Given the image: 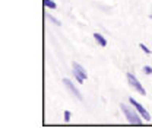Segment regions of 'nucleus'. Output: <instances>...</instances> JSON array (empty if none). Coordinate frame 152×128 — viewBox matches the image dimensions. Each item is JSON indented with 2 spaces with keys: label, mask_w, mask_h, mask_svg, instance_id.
Listing matches in <instances>:
<instances>
[{
  "label": "nucleus",
  "mask_w": 152,
  "mask_h": 128,
  "mask_svg": "<svg viewBox=\"0 0 152 128\" xmlns=\"http://www.w3.org/2000/svg\"><path fill=\"white\" fill-rule=\"evenodd\" d=\"M149 18H151V19H152V13H151V15H149Z\"/></svg>",
  "instance_id": "nucleus-12"
},
{
  "label": "nucleus",
  "mask_w": 152,
  "mask_h": 128,
  "mask_svg": "<svg viewBox=\"0 0 152 128\" xmlns=\"http://www.w3.org/2000/svg\"><path fill=\"white\" fill-rule=\"evenodd\" d=\"M120 109L123 112V115L127 118V121L133 124V125H142L143 122V118L140 116V114L133 108L132 105H126V103H120Z\"/></svg>",
  "instance_id": "nucleus-1"
},
{
  "label": "nucleus",
  "mask_w": 152,
  "mask_h": 128,
  "mask_svg": "<svg viewBox=\"0 0 152 128\" xmlns=\"http://www.w3.org/2000/svg\"><path fill=\"white\" fill-rule=\"evenodd\" d=\"M42 3H44L45 7H48V9H51V10H54L57 7L56 1H53V0H42Z\"/></svg>",
  "instance_id": "nucleus-7"
},
{
  "label": "nucleus",
  "mask_w": 152,
  "mask_h": 128,
  "mask_svg": "<svg viewBox=\"0 0 152 128\" xmlns=\"http://www.w3.org/2000/svg\"><path fill=\"white\" fill-rule=\"evenodd\" d=\"M127 82H129V85H130V86H132L133 89L137 92L139 95H142V96H145V95H146L145 88L142 86V83L137 80V77H136L133 73H127Z\"/></svg>",
  "instance_id": "nucleus-3"
},
{
  "label": "nucleus",
  "mask_w": 152,
  "mask_h": 128,
  "mask_svg": "<svg viewBox=\"0 0 152 128\" xmlns=\"http://www.w3.org/2000/svg\"><path fill=\"white\" fill-rule=\"evenodd\" d=\"M129 103H130L133 108H134V109L140 114V116H142L143 119L151 121V115H149V112L146 111V108H143V105H140L137 101H134V98H129Z\"/></svg>",
  "instance_id": "nucleus-4"
},
{
  "label": "nucleus",
  "mask_w": 152,
  "mask_h": 128,
  "mask_svg": "<svg viewBox=\"0 0 152 128\" xmlns=\"http://www.w3.org/2000/svg\"><path fill=\"white\" fill-rule=\"evenodd\" d=\"M94 39H95V42L99 45V47H107V39H105V37H102L99 32H95L94 34Z\"/></svg>",
  "instance_id": "nucleus-6"
},
{
  "label": "nucleus",
  "mask_w": 152,
  "mask_h": 128,
  "mask_svg": "<svg viewBox=\"0 0 152 128\" xmlns=\"http://www.w3.org/2000/svg\"><path fill=\"white\" fill-rule=\"evenodd\" d=\"M70 118H72L70 111H64V121H66V122H69V121H70Z\"/></svg>",
  "instance_id": "nucleus-11"
},
{
  "label": "nucleus",
  "mask_w": 152,
  "mask_h": 128,
  "mask_svg": "<svg viewBox=\"0 0 152 128\" xmlns=\"http://www.w3.org/2000/svg\"><path fill=\"white\" fill-rule=\"evenodd\" d=\"M47 18H48V20H50V22H53V23H54V25H57V26H60V25H61V22H60L58 19L54 18L53 15H50V13H47Z\"/></svg>",
  "instance_id": "nucleus-8"
},
{
  "label": "nucleus",
  "mask_w": 152,
  "mask_h": 128,
  "mask_svg": "<svg viewBox=\"0 0 152 128\" xmlns=\"http://www.w3.org/2000/svg\"><path fill=\"white\" fill-rule=\"evenodd\" d=\"M73 66V77L76 79V82L79 83V85H82L86 79H88V72L83 69V66H80L79 63H73L72 64Z\"/></svg>",
  "instance_id": "nucleus-2"
},
{
  "label": "nucleus",
  "mask_w": 152,
  "mask_h": 128,
  "mask_svg": "<svg viewBox=\"0 0 152 128\" xmlns=\"http://www.w3.org/2000/svg\"><path fill=\"white\" fill-rule=\"evenodd\" d=\"M142 70H143V73L148 74V76H149V74H152V67H151V66H145Z\"/></svg>",
  "instance_id": "nucleus-10"
},
{
  "label": "nucleus",
  "mask_w": 152,
  "mask_h": 128,
  "mask_svg": "<svg viewBox=\"0 0 152 128\" xmlns=\"http://www.w3.org/2000/svg\"><path fill=\"white\" fill-rule=\"evenodd\" d=\"M139 48H140V50H142V51H143V53H145V54H151L152 51L151 50H149V48H148V47H146V45H145V44H143V42H140V44H139Z\"/></svg>",
  "instance_id": "nucleus-9"
},
{
  "label": "nucleus",
  "mask_w": 152,
  "mask_h": 128,
  "mask_svg": "<svg viewBox=\"0 0 152 128\" xmlns=\"http://www.w3.org/2000/svg\"><path fill=\"white\" fill-rule=\"evenodd\" d=\"M63 83H64V86L67 88V90L70 92V93H72L75 98H77L79 101H83V96H82V93H80V92H79V89L76 88L73 83H72V80H69V79H64V80H63Z\"/></svg>",
  "instance_id": "nucleus-5"
}]
</instances>
